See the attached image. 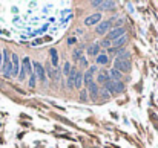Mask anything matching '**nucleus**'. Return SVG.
I'll return each mask as SVG.
<instances>
[{
	"mask_svg": "<svg viewBox=\"0 0 158 148\" xmlns=\"http://www.w3.org/2000/svg\"><path fill=\"white\" fill-rule=\"evenodd\" d=\"M126 90V86L123 81H115V93H123Z\"/></svg>",
	"mask_w": 158,
	"mask_h": 148,
	"instance_id": "aec40b11",
	"label": "nucleus"
},
{
	"mask_svg": "<svg viewBox=\"0 0 158 148\" xmlns=\"http://www.w3.org/2000/svg\"><path fill=\"white\" fill-rule=\"evenodd\" d=\"M109 77H110V80H114V81H121L123 73L118 72L117 69H110V70H109Z\"/></svg>",
	"mask_w": 158,
	"mask_h": 148,
	"instance_id": "4468645a",
	"label": "nucleus"
},
{
	"mask_svg": "<svg viewBox=\"0 0 158 148\" xmlns=\"http://www.w3.org/2000/svg\"><path fill=\"white\" fill-rule=\"evenodd\" d=\"M2 64H3V57L0 55V69H2Z\"/></svg>",
	"mask_w": 158,
	"mask_h": 148,
	"instance_id": "c756f323",
	"label": "nucleus"
},
{
	"mask_svg": "<svg viewBox=\"0 0 158 148\" xmlns=\"http://www.w3.org/2000/svg\"><path fill=\"white\" fill-rule=\"evenodd\" d=\"M83 86V73L77 72V77H75V83H74V89H81Z\"/></svg>",
	"mask_w": 158,
	"mask_h": 148,
	"instance_id": "a211bd4d",
	"label": "nucleus"
},
{
	"mask_svg": "<svg viewBox=\"0 0 158 148\" xmlns=\"http://www.w3.org/2000/svg\"><path fill=\"white\" fill-rule=\"evenodd\" d=\"M83 49H84V47H78V49H75V51L72 52V58H74L75 61H80V58L83 57V55H81V52H83Z\"/></svg>",
	"mask_w": 158,
	"mask_h": 148,
	"instance_id": "412c9836",
	"label": "nucleus"
},
{
	"mask_svg": "<svg viewBox=\"0 0 158 148\" xmlns=\"http://www.w3.org/2000/svg\"><path fill=\"white\" fill-rule=\"evenodd\" d=\"M2 57H3V64H2L3 75L6 78H9L11 73H12V63L9 60V51H8V49H3V51H2Z\"/></svg>",
	"mask_w": 158,
	"mask_h": 148,
	"instance_id": "f257e3e1",
	"label": "nucleus"
},
{
	"mask_svg": "<svg viewBox=\"0 0 158 148\" xmlns=\"http://www.w3.org/2000/svg\"><path fill=\"white\" fill-rule=\"evenodd\" d=\"M110 29H112V20H101L97 24L95 32H97V35H106Z\"/></svg>",
	"mask_w": 158,
	"mask_h": 148,
	"instance_id": "20e7f679",
	"label": "nucleus"
},
{
	"mask_svg": "<svg viewBox=\"0 0 158 148\" xmlns=\"http://www.w3.org/2000/svg\"><path fill=\"white\" fill-rule=\"evenodd\" d=\"M123 35H126V29L121 26V28H114V29H110L107 34H106V40H109L110 43L114 41V40H117V38H120V37H123Z\"/></svg>",
	"mask_w": 158,
	"mask_h": 148,
	"instance_id": "39448f33",
	"label": "nucleus"
},
{
	"mask_svg": "<svg viewBox=\"0 0 158 148\" xmlns=\"http://www.w3.org/2000/svg\"><path fill=\"white\" fill-rule=\"evenodd\" d=\"M49 54H51V57H52V66H54V67H57V66H58V57H57V51H55V49H51V51H49Z\"/></svg>",
	"mask_w": 158,
	"mask_h": 148,
	"instance_id": "4be33fe9",
	"label": "nucleus"
},
{
	"mask_svg": "<svg viewBox=\"0 0 158 148\" xmlns=\"http://www.w3.org/2000/svg\"><path fill=\"white\" fill-rule=\"evenodd\" d=\"M95 61H97L98 64H107V63H109V57L104 55V54H100V55L95 58Z\"/></svg>",
	"mask_w": 158,
	"mask_h": 148,
	"instance_id": "6ab92c4d",
	"label": "nucleus"
},
{
	"mask_svg": "<svg viewBox=\"0 0 158 148\" xmlns=\"http://www.w3.org/2000/svg\"><path fill=\"white\" fill-rule=\"evenodd\" d=\"M101 0H94V2H91V6L92 8H97V9H100V6H101Z\"/></svg>",
	"mask_w": 158,
	"mask_h": 148,
	"instance_id": "a878e982",
	"label": "nucleus"
},
{
	"mask_svg": "<svg viewBox=\"0 0 158 148\" xmlns=\"http://www.w3.org/2000/svg\"><path fill=\"white\" fill-rule=\"evenodd\" d=\"M77 67H71V72H69V75H67V83H66V86H67V89H74V83H75V77H77Z\"/></svg>",
	"mask_w": 158,
	"mask_h": 148,
	"instance_id": "9d476101",
	"label": "nucleus"
},
{
	"mask_svg": "<svg viewBox=\"0 0 158 148\" xmlns=\"http://www.w3.org/2000/svg\"><path fill=\"white\" fill-rule=\"evenodd\" d=\"M28 84H29V87H31V89H34V87H35V84H37V77L34 75V73L29 77V83H28Z\"/></svg>",
	"mask_w": 158,
	"mask_h": 148,
	"instance_id": "5701e85b",
	"label": "nucleus"
},
{
	"mask_svg": "<svg viewBox=\"0 0 158 148\" xmlns=\"http://www.w3.org/2000/svg\"><path fill=\"white\" fill-rule=\"evenodd\" d=\"M115 8V2H112V0H109V2H103L101 6H100V11H112Z\"/></svg>",
	"mask_w": 158,
	"mask_h": 148,
	"instance_id": "dca6fc26",
	"label": "nucleus"
},
{
	"mask_svg": "<svg viewBox=\"0 0 158 148\" xmlns=\"http://www.w3.org/2000/svg\"><path fill=\"white\" fill-rule=\"evenodd\" d=\"M126 41H127V37L123 35V37H120V38H117V40L112 41V47H114V49H121L126 44Z\"/></svg>",
	"mask_w": 158,
	"mask_h": 148,
	"instance_id": "f8f14e48",
	"label": "nucleus"
},
{
	"mask_svg": "<svg viewBox=\"0 0 158 148\" xmlns=\"http://www.w3.org/2000/svg\"><path fill=\"white\" fill-rule=\"evenodd\" d=\"M80 63H81V66H84V67H87V61H86V58H80Z\"/></svg>",
	"mask_w": 158,
	"mask_h": 148,
	"instance_id": "c85d7f7f",
	"label": "nucleus"
},
{
	"mask_svg": "<svg viewBox=\"0 0 158 148\" xmlns=\"http://www.w3.org/2000/svg\"><path fill=\"white\" fill-rule=\"evenodd\" d=\"M100 93H103V95H101L103 99H109V96H110V95H109V92H107V90H101Z\"/></svg>",
	"mask_w": 158,
	"mask_h": 148,
	"instance_id": "cd10ccee",
	"label": "nucleus"
},
{
	"mask_svg": "<svg viewBox=\"0 0 158 148\" xmlns=\"http://www.w3.org/2000/svg\"><path fill=\"white\" fill-rule=\"evenodd\" d=\"M32 69H34V75L37 80L43 84H46V72H44V66L40 64L38 61H32Z\"/></svg>",
	"mask_w": 158,
	"mask_h": 148,
	"instance_id": "f03ea898",
	"label": "nucleus"
},
{
	"mask_svg": "<svg viewBox=\"0 0 158 148\" xmlns=\"http://www.w3.org/2000/svg\"><path fill=\"white\" fill-rule=\"evenodd\" d=\"M11 63H12V73H11V77H18V72H20V60H18V55L12 54L11 55Z\"/></svg>",
	"mask_w": 158,
	"mask_h": 148,
	"instance_id": "1a4fd4ad",
	"label": "nucleus"
},
{
	"mask_svg": "<svg viewBox=\"0 0 158 148\" xmlns=\"http://www.w3.org/2000/svg\"><path fill=\"white\" fill-rule=\"evenodd\" d=\"M107 80H110L109 72H100V73H98V77H97V81H95V83H97L98 86H103Z\"/></svg>",
	"mask_w": 158,
	"mask_h": 148,
	"instance_id": "ddd939ff",
	"label": "nucleus"
},
{
	"mask_svg": "<svg viewBox=\"0 0 158 148\" xmlns=\"http://www.w3.org/2000/svg\"><path fill=\"white\" fill-rule=\"evenodd\" d=\"M0 55H2V51H0Z\"/></svg>",
	"mask_w": 158,
	"mask_h": 148,
	"instance_id": "7c9ffc66",
	"label": "nucleus"
},
{
	"mask_svg": "<svg viewBox=\"0 0 158 148\" xmlns=\"http://www.w3.org/2000/svg\"><path fill=\"white\" fill-rule=\"evenodd\" d=\"M63 72L66 73V75H69V72H71V66H69V63H66V64H64V69H63Z\"/></svg>",
	"mask_w": 158,
	"mask_h": 148,
	"instance_id": "bb28decb",
	"label": "nucleus"
},
{
	"mask_svg": "<svg viewBox=\"0 0 158 148\" xmlns=\"http://www.w3.org/2000/svg\"><path fill=\"white\" fill-rule=\"evenodd\" d=\"M101 21V12H95L92 15H89L84 18V24L86 26H95V24H98Z\"/></svg>",
	"mask_w": 158,
	"mask_h": 148,
	"instance_id": "6e6552de",
	"label": "nucleus"
},
{
	"mask_svg": "<svg viewBox=\"0 0 158 148\" xmlns=\"http://www.w3.org/2000/svg\"><path fill=\"white\" fill-rule=\"evenodd\" d=\"M87 98H89V96H87V90H86V89H83V90L80 92V101H83V102H84V101H87Z\"/></svg>",
	"mask_w": 158,
	"mask_h": 148,
	"instance_id": "b1692460",
	"label": "nucleus"
},
{
	"mask_svg": "<svg viewBox=\"0 0 158 148\" xmlns=\"http://www.w3.org/2000/svg\"><path fill=\"white\" fill-rule=\"evenodd\" d=\"M98 44H100V47H106V49L112 47V43H110L109 40H106V38H103V41H101V43H98Z\"/></svg>",
	"mask_w": 158,
	"mask_h": 148,
	"instance_id": "393cba45",
	"label": "nucleus"
},
{
	"mask_svg": "<svg viewBox=\"0 0 158 148\" xmlns=\"http://www.w3.org/2000/svg\"><path fill=\"white\" fill-rule=\"evenodd\" d=\"M97 72V67L95 66H91V67H87L86 70H84V73H83V84L87 87L91 83H94V73Z\"/></svg>",
	"mask_w": 158,
	"mask_h": 148,
	"instance_id": "423d86ee",
	"label": "nucleus"
},
{
	"mask_svg": "<svg viewBox=\"0 0 158 148\" xmlns=\"http://www.w3.org/2000/svg\"><path fill=\"white\" fill-rule=\"evenodd\" d=\"M114 69H117V70L121 72V73H129V72L132 70V64H130V61H127V60L115 58V60H114Z\"/></svg>",
	"mask_w": 158,
	"mask_h": 148,
	"instance_id": "7ed1b4c3",
	"label": "nucleus"
},
{
	"mask_svg": "<svg viewBox=\"0 0 158 148\" xmlns=\"http://www.w3.org/2000/svg\"><path fill=\"white\" fill-rule=\"evenodd\" d=\"M103 86H104V90H107L112 95H115V81L114 80H107Z\"/></svg>",
	"mask_w": 158,
	"mask_h": 148,
	"instance_id": "2eb2a0df",
	"label": "nucleus"
},
{
	"mask_svg": "<svg viewBox=\"0 0 158 148\" xmlns=\"http://www.w3.org/2000/svg\"><path fill=\"white\" fill-rule=\"evenodd\" d=\"M21 67H23L25 70H26V73H31L32 75V66H31V61H29V58H23V61H21Z\"/></svg>",
	"mask_w": 158,
	"mask_h": 148,
	"instance_id": "f3484780",
	"label": "nucleus"
},
{
	"mask_svg": "<svg viewBox=\"0 0 158 148\" xmlns=\"http://www.w3.org/2000/svg\"><path fill=\"white\" fill-rule=\"evenodd\" d=\"M87 54L91 57H98L100 55V44L98 43H94L87 47Z\"/></svg>",
	"mask_w": 158,
	"mask_h": 148,
	"instance_id": "9b49d317",
	"label": "nucleus"
},
{
	"mask_svg": "<svg viewBox=\"0 0 158 148\" xmlns=\"http://www.w3.org/2000/svg\"><path fill=\"white\" fill-rule=\"evenodd\" d=\"M86 90H87V93L89 95H91V99H97V98L100 96V86L94 81V83H91V84H89L87 87H86Z\"/></svg>",
	"mask_w": 158,
	"mask_h": 148,
	"instance_id": "0eeeda50",
	"label": "nucleus"
}]
</instances>
